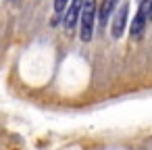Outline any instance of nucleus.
I'll return each instance as SVG.
<instances>
[{
	"instance_id": "1",
	"label": "nucleus",
	"mask_w": 152,
	"mask_h": 150,
	"mask_svg": "<svg viewBox=\"0 0 152 150\" xmlns=\"http://www.w3.org/2000/svg\"><path fill=\"white\" fill-rule=\"evenodd\" d=\"M94 21H96V0H83L81 13H79V23H81V40L90 42L94 36Z\"/></svg>"
},
{
	"instance_id": "2",
	"label": "nucleus",
	"mask_w": 152,
	"mask_h": 150,
	"mask_svg": "<svg viewBox=\"0 0 152 150\" xmlns=\"http://www.w3.org/2000/svg\"><path fill=\"white\" fill-rule=\"evenodd\" d=\"M127 15H129V2L123 0V4H119V9L113 15V25H110V34L113 38H121L125 27H127Z\"/></svg>"
},
{
	"instance_id": "3",
	"label": "nucleus",
	"mask_w": 152,
	"mask_h": 150,
	"mask_svg": "<svg viewBox=\"0 0 152 150\" xmlns=\"http://www.w3.org/2000/svg\"><path fill=\"white\" fill-rule=\"evenodd\" d=\"M81 4H83V0H69V9H67L65 15H63V25H65L67 31H71V29L75 27V23L79 21Z\"/></svg>"
},
{
	"instance_id": "4",
	"label": "nucleus",
	"mask_w": 152,
	"mask_h": 150,
	"mask_svg": "<svg viewBox=\"0 0 152 150\" xmlns=\"http://www.w3.org/2000/svg\"><path fill=\"white\" fill-rule=\"evenodd\" d=\"M115 4H117V0H104V2H102V9H100V19H102V23H106V19L113 15Z\"/></svg>"
},
{
	"instance_id": "5",
	"label": "nucleus",
	"mask_w": 152,
	"mask_h": 150,
	"mask_svg": "<svg viewBox=\"0 0 152 150\" xmlns=\"http://www.w3.org/2000/svg\"><path fill=\"white\" fill-rule=\"evenodd\" d=\"M148 19H152V0L148 2Z\"/></svg>"
}]
</instances>
